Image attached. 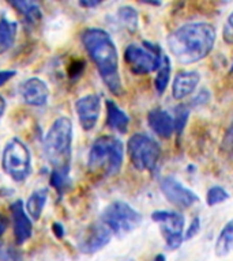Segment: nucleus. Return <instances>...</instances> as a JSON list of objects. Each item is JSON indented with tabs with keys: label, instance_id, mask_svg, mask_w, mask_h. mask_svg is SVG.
<instances>
[{
	"label": "nucleus",
	"instance_id": "obj_7",
	"mask_svg": "<svg viewBox=\"0 0 233 261\" xmlns=\"http://www.w3.org/2000/svg\"><path fill=\"white\" fill-rule=\"evenodd\" d=\"M164 55L158 45L153 42L130 44L124 50V60L128 68L136 75H147L157 71L162 63Z\"/></svg>",
	"mask_w": 233,
	"mask_h": 261
},
{
	"label": "nucleus",
	"instance_id": "obj_5",
	"mask_svg": "<svg viewBox=\"0 0 233 261\" xmlns=\"http://www.w3.org/2000/svg\"><path fill=\"white\" fill-rule=\"evenodd\" d=\"M2 167L16 182H24L32 174V155L22 140L16 138L8 140L2 154Z\"/></svg>",
	"mask_w": 233,
	"mask_h": 261
},
{
	"label": "nucleus",
	"instance_id": "obj_24",
	"mask_svg": "<svg viewBox=\"0 0 233 261\" xmlns=\"http://www.w3.org/2000/svg\"><path fill=\"white\" fill-rule=\"evenodd\" d=\"M49 182L56 189L57 193L61 195L71 185V181H69V170H56V169H53L51 178H49Z\"/></svg>",
	"mask_w": 233,
	"mask_h": 261
},
{
	"label": "nucleus",
	"instance_id": "obj_13",
	"mask_svg": "<svg viewBox=\"0 0 233 261\" xmlns=\"http://www.w3.org/2000/svg\"><path fill=\"white\" fill-rule=\"evenodd\" d=\"M11 220L12 228H14V238L18 245H24L26 241L32 238L33 223L30 216L26 212L22 200H15L11 204Z\"/></svg>",
	"mask_w": 233,
	"mask_h": 261
},
{
	"label": "nucleus",
	"instance_id": "obj_12",
	"mask_svg": "<svg viewBox=\"0 0 233 261\" xmlns=\"http://www.w3.org/2000/svg\"><path fill=\"white\" fill-rule=\"evenodd\" d=\"M110 238H112V232L105 224L102 223L101 220L97 223H93L87 230H86L85 236L82 237L79 249L83 253H96L105 248L106 245L109 244Z\"/></svg>",
	"mask_w": 233,
	"mask_h": 261
},
{
	"label": "nucleus",
	"instance_id": "obj_1",
	"mask_svg": "<svg viewBox=\"0 0 233 261\" xmlns=\"http://www.w3.org/2000/svg\"><path fill=\"white\" fill-rule=\"evenodd\" d=\"M86 52L97 67L102 82L114 95L123 93L122 79L119 72V53L109 33L104 29H86L81 36Z\"/></svg>",
	"mask_w": 233,
	"mask_h": 261
},
{
	"label": "nucleus",
	"instance_id": "obj_32",
	"mask_svg": "<svg viewBox=\"0 0 233 261\" xmlns=\"http://www.w3.org/2000/svg\"><path fill=\"white\" fill-rule=\"evenodd\" d=\"M8 223H10V222H8L7 216L0 212V237L6 232V230H7L8 227Z\"/></svg>",
	"mask_w": 233,
	"mask_h": 261
},
{
	"label": "nucleus",
	"instance_id": "obj_21",
	"mask_svg": "<svg viewBox=\"0 0 233 261\" xmlns=\"http://www.w3.org/2000/svg\"><path fill=\"white\" fill-rule=\"evenodd\" d=\"M214 250L218 257L228 256L233 250V219L229 220L224 226V228L221 230L220 236L217 238Z\"/></svg>",
	"mask_w": 233,
	"mask_h": 261
},
{
	"label": "nucleus",
	"instance_id": "obj_8",
	"mask_svg": "<svg viewBox=\"0 0 233 261\" xmlns=\"http://www.w3.org/2000/svg\"><path fill=\"white\" fill-rule=\"evenodd\" d=\"M127 152L132 166L139 171L154 170L161 156V147L145 134H135L128 139Z\"/></svg>",
	"mask_w": 233,
	"mask_h": 261
},
{
	"label": "nucleus",
	"instance_id": "obj_19",
	"mask_svg": "<svg viewBox=\"0 0 233 261\" xmlns=\"http://www.w3.org/2000/svg\"><path fill=\"white\" fill-rule=\"evenodd\" d=\"M48 201V191L46 189H37L29 196L28 201H26V212L30 218L34 220H38L41 218V214L44 211L45 205Z\"/></svg>",
	"mask_w": 233,
	"mask_h": 261
},
{
	"label": "nucleus",
	"instance_id": "obj_31",
	"mask_svg": "<svg viewBox=\"0 0 233 261\" xmlns=\"http://www.w3.org/2000/svg\"><path fill=\"white\" fill-rule=\"evenodd\" d=\"M15 71H11V69H7V71H0V87L3 85H6L8 81H11L12 77L15 76Z\"/></svg>",
	"mask_w": 233,
	"mask_h": 261
},
{
	"label": "nucleus",
	"instance_id": "obj_20",
	"mask_svg": "<svg viewBox=\"0 0 233 261\" xmlns=\"http://www.w3.org/2000/svg\"><path fill=\"white\" fill-rule=\"evenodd\" d=\"M11 7L24 15L26 22L30 24H38L42 20V12L40 6L34 2H11Z\"/></svg>",
	"mask_w": 233,
	"mask_h": 261
},
{
	"label": "nucleus",
	"instance_id": "obj_18",
	"mask_svg": "<svg viewBox=\"0 0 233 261\" xmlns=\"http://www.w3.org/2000/svg\"><path fill=\"white\" fill-rule=\"evenodd\" d=\"M18 34V23L7 18L0 19V55L8 52L15 44Z\"/></svg>",
	"mask_w": 233,
	"mask_h": 261
},
{
	"label": "nucleus",
	"instance_id": "obj_33",
	"mask_svg": "<svg viewBox=\"0 0 233 261\" xmlns=\"http://www.w3.org/2000/svg\"><path fill=\"white\" fill-rule=\"evenodd\" d=\"M225 144L233 148V122L232 125L228 128V130H226V135H225Z\"/></svg>",
	"mask_w": 233,
	"mask_h": 261
},
{
	"label": "nucleus",
	"instance_id": "obj_15",
	"mask_svg": "<svg viewBox=\"0 0 233 261\" xmlns=\"http://www.w3.org/2000/svg\"><path fill=\"white\" fill-rule=\"evenodd\" d=\"M147 124L150 126V129L155 135H158L159 138L169 139L175 132V120L173 116L168 113L167 110L151 109L147 114Z\"/></svg>",
	"mask_w": 233,
	"mask_h": 261
},
{
	"label": "nucleus",
	"instance_id": "obj_26",
	"mask_svg": "<svg viewBox=\"0 0 233 261\" xmlns=\"http://www.w3.org/2000/svg\"><path fill=\"white\" fill-rule=\"evenodd\" d=\"M188 116H190V109L185 105H180L176 108L175 112V132L181 134V130L184 129V125L187 124Z\"/></svg>",
	"mask_w": 233,
	"mask_h": 261
},
{
	"label": "nucleus",
	"instance_id": "obj_25",
	"mask_svg": "<svg viewBox=\"0 0 233 261\" xmlns=\"http://www.w3.org/2000/svg\"><path fill=\"white\" fill-rule=\"evenodd\" d=\"M228 199H229L228 192L221 187L210 188L207 192V195H206V203H207L210 207L217 205V204L224 203L225 200H228Z\"/></svg>",
	"mask_w": 233,
	"mask_h": 261
},
{
	"label": "nucleus",
	"instance_id": "obj_34",
	"mask_svg": "<svg viewBox=\"0 0 233 261\" xmlns=\"http://www.w3.org/2000/svg\"><path fill=\"white\" fill-rule=\"evenodd\" d=\"M4 110H6V101H4V98L0 95V120L3 117Z\"/></svg>",
	"mask_w": 233,
	"mask_h": 261
},
{
	"label": "nucleus",
	"instance_id": "obj_6",
	"mask_svg": "<svg viewBox=\"0 0 233 261\" xmlns=\"http://www.w3.org/2000/svg\"><path fill=\"white\" fill-rule=\"evenodd\" d=\"M101 222L109 228L112 236L124 237L134 231L142 223V215L130 204L124 201H113L104 210Z\"/></svg>",
	"mask_w": 233,
	"mask_h": 261
},
{
	"label": "nucleus",
	"instance_id": "obj_4",
	"mask_svg": "<svg viewBox=\"0 0 233 261\" xmlns=\"http://www.w3.org/2000/svg\"><path fill=\"white\" fill-rule=\"evenodd\" d=\"M124 147L123 143L114 136H100L96 139L89 152V169L93 173L112 177L122 169Z\"/></svg>",
	"mask_w": 233,
	"mask_h": 261
},
{
	"label": "nucleus",
	"instance_id": "obj_2",
	"mask_svg": "<svg viewBox=\"0 0 233 261\" xmlns=\"http://www.w3.org/2000/svg\"><path fill=\"white\" fill-rule=\"evenodd\" d=\"M216 42V29L210 23L194 22L177 28L168 37V46L181 64H192L212 52Z\"/></svg>",
	"mask_w": 233,
	"mask_h": 261
},
{
	"label": "nucleus",
	"instance_id": "obj_17",
	"mask_svg": "<svg viewBox=\"0 0 233 261\" xmlns=\"http://www.w3.org/2000/svg\"><path fill=\"white\" fill-rule=\"evenodd\" d=\"M106 106V124L110 129L116 130L119 134H126L130 125V117L119 108L113 101L105 102Z\"/></svg>",
	"mask_w": 233,
	"mask_h": 261
},
{
	"label": "nucleus",
	"instance_id": "obj_22",
	"mask_svg": "<svg viewBox=\"0 0 233 261\" xmlns=\"http://www.w3.org/2000/svg\"><path fill=\"white\" fill-rule=\"evenodd\" d=\"M169 76H171V60H169V57L164 55L162 63L159 65V68L157 69V76L154 79V86L157 93H165L168 83H169Z\"/></svg>",
	"mask_w": 233,
	"mask_h": 261
},
{
	"label": "nucleus",
	"instance_id": "obj_16",
	"mask_svg": "<svg viewBox=\"0 0 233 261\" xmlns=\"http://www.w3.org/2000/svg\"><path fill=\"white\" fill-rule=\"evenodd\" d=\"M200 76L196 71H183L179 72L173 79L172 85V95L176 99H183L194 93L199 83Z\"/></svg>",
	"mask_w": 233,
	"mask_h": 261
},
{
	"label": "nucleus",
	"instance_id": "obj_28",
	"mask_svg": "<svg viewBox=\"0 0 233 261\" xmlns=\"http://www.w3.org/2000/svg\"><path fill=\"white\" fill-rule=\"evenodd\" d=\"M222 37H224V41L226 44H233V12L226 19V23L224 26V30H222Z\"/></svg>",
	"mask_w": 233,
	"mask_h": 261
},
{
	"label": "nucleus",
	"instance_id": "obj_29",
	"mask_svg": "<svg viewBox=\"0 0 233 261\" xmlns=\"http://www.w3.org/2000/svg\"><path fill=\"white\" fill-rule=\"evenodd\" d=\"M200 230V222H199V218H195V219L192 220L191 224H190V227H188L187 232H185V236H184V238L185 240H191V238H194V237L199 232Z\"/></svg>",
	"mask_w": 233,
	"mask_h": 261
},
{
	"label": "nucleus",
	"instance_id": "obj_30",
	"mask_svg": "<svg viewBox=\"0 0 233 261\" xmlns=\"http://www.w3.org/2000/svg\"><path fill=\"white\" fill-rule=\"evenodd\" d=\"M52 232L57 240H63V237H64L65 234V230L64 227H63V224L59 223V222H55V223H52Z\"/></svg>",
	"mask_w": 233,
	"mask_h": 261
},
{
	"label": "nucleus",
	"instance_id": "obj_14",
	"mask_svg": "<svg viewBox=\"0 0 233 261\" xmlns=\"http://www.w3.org/2000/svg\"><path fill=\"white\" fill-rule=\"evenodd\" d=\"M20 95L28 105L41 108L48 102V85L40 77H29L20 85Z\"/></svg>",
	"mask_w": 233,
	"mask_h": 261
},
{
	"label": "nucleus",
	"instance_id": "obj_36",
	"mask_svg": "<svg viewBox=\"0 0 233 261\" xmlns=\"http://www.w3.org/2000/svg\"><path fill=\"white\" fill-rule=\"evenodd\" d=\"M153 261H167V260H165V256H164V254H157Z\"/></svg>",
	"mask_w": 233,
	"mask_h": 261
},
{
	"label": "nucleus",
	"instance_id": "obj_10",
	"mask_svg": "<svg viewBox=\"0 0 233 261\" xmlns=\"http://www.w3.org/2000/svg\"><path fill=\"white\" fill-rule=\"evenodd\" d=\"M159 188L168 201L181 210H187L199 201V197L191 189L179 182L175 177H165L161 179Z\"/></svg>",
	"mask_w": 233,
	"mask_h": 261
},
{
	"label": "nucleus",
	"instance_id": "obj_35",
	"mask_svg": "<svg viewBox=\"0 0 233 261\" xmlns=\"http://www.w3.org/2000/svg\"><path fill=\"white\" fill-rule=\"evenodd\" d=\"M100 4V2H81V6H83V7H96V6H98Z\"/></svg>",
	"mask_w": 233,
	"mask_h": 261
},
{
	"label": "nucleus",
	"instance_id": "obj_3",
	"mask_svg": "<svg viewBox=\"0 0 233 261\" xmlns=\"http://www.w3.org/2000/svg\"><path fill=\"white\" fill-rule=\"evenodd\" d=\"M73 121L68 117L55 120L44 139V152L56 170H69L73 152Z\"/></svg>",
	"mask_w": 233,
	"mask_h": 261
},
{
	"label": "nucleus",
	"instance_id": "obj_27",
	"mask_svg": "<svg viewBox=\"0 0 233 261\" xmlns=\"http://www.w3.org/2000/svg\"><path fill=\"white\" fill-rule=\"evenodd\" d=\"M85 71V61L81 60V59H77V60H74L68 67V76L71 79H79L81 75Z\"/></svg>",
	"mask_w": 233,
	"mask_h": 261
},
{
	"label": "nucleus",
	"instance_id": "obj_23",
	"mask_svg": "<svg viewBox=\"0 0 233 261\" xmlns=\"http://www.w3.org/2000/svg\"><path fill=\"white\" fill-rule=\"evenodd\" d=\"M119 20L122 22V24L128 30V32L134 33L138 28V12L136 10L130 6H124L120 7L118 11Z\"/></svg>",
	"mask_w": 233,
	"mask_h": 261
},
{
	"label": "nucleus",
	"instance_id": "obj_11",
	"mask_svg": "<svg viewBox=\"0 0 233 261\" xmlns=\"http://www.w3.org/2000/svg\"><path fill=\"white\" fill-rule=\"evenodd\" d=\"M75 112L83 130H91L97 125L101 112V98L97 94H89L75 102Z\"/></svg>",
	"mask_w": 233,
	"mask_h": 261
},
{
	"label": "nucleus",
	"instance_id": "obj_9",
	"mask_svg": "<svg viewBox=\"0 0 233 261\" xmlns=\"http://www.w3.org/2000/svg\"><path fill=\"white\" fill-rule=\"evenodd\" d=\"M151 219L159 224L165 244L171 250L180 248L183 242L184 218L173 211H155L151 214Z\"/></svg>",
	"mask_w": 233,
	"mask_h": 261
}]
</instances>
